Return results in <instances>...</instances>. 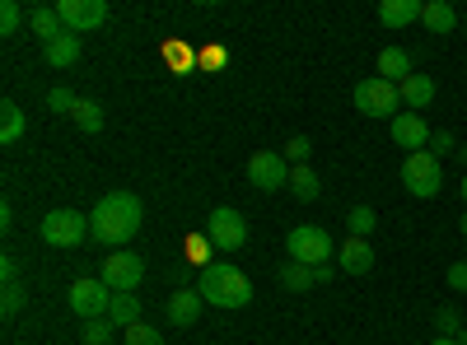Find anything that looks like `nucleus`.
I'll return each instance as SVG.
<instances>
[{
    "label": "nucleus",
    "mask_w": 467,
    "mask_h": 345,
    "mask_svg": "<svg viewBox=\"0 0 467 345\" xmlns=\"http://www.w3.org/2000/svg\"><path fill=\"white\" fill-rule=\"evenodd\" d=\"M140 197L136 191H108V197L94 206L89 224H94V238L108 243V248H122L136 238V228H140Z\"/></svg>",
    "instance_id": "obj_1"
},
{
    "label": "nucleus",
    "mask_w": 467,
    "mask_h": 345,
    "mask_svg": "<svg viewBox=\"0 0 467 345\" xmlns=\"http://www.w3.org/2000/svg\"><path fill=\"white\" fill-rule=\"evenodd\" d=\"M197 289H202L206 303H215V309H244V303L253 299L248 276L239 271V266H229V261H211L202 271V280H197Z\"/></svg>",
    "instance_id": "obj_2"
},
{
    "label": "nucleus",
    "mask_w": 467,
    "mask_h": 345,
    "mask_svg": "<svg viewBox=\"0 0 467 345\" xmlns=\"http://www.w3.org/2000/svg\"><path fill=\"white\" fill-rule=\"evenodd\" d=\"M402 182H407L411 197H420V201L440 197V187H444V164H440V155H431V149H416V155H407V159H402Z\"/></svg>",
    "instance_id": "obj_3"
},
{
    "label": "nucleus",
    "mask_w": 467,
    "mask_h": 345,
    "mask_svg": "<svg viewBox=\"0 0 467 345\" xmlns=\"http://www.w3.org/2000/svg\"><path fill=\"white\" fill-rule=\"evenodd\" d=\"M285 248H290V261H299V266H327V257L337 252L332 248V234H327L323 224H295Z\"/></svg>",
    "instance_id": "obj_4"
},
{
    "label": "nucleus",
    "mask_w": 467,
    "mask_h": 345,
    "mask_svg": "<svg viewBox=\"0 0 467 345\" xmlns=\"http://www.w3.org/2000/svg\"><path fill=\"white\" fill-rule=\"evenodd\" d=\"M37 234H43V243H52V248H75L85 234H94V224L80 210H47L43 224H37Z\"/></svg>",
    "instance_id": "obj_5"
},
{
    "label": "nucleus",
    "mask_w": 467,
    "mask_h": 345,
    "mask_svg": "<svg viewBox=\"0 0 467 345\" xmlns=\"http://www.w3.org/2000/svg\"><path fill=\"white\" fill-rule=\"evenodd\" d=\"M206 234H211V243L215 248H224V252H239L244 243H248V219L234 210V206H215L211 210V219H206Z\"/></svg>",
    "instance_id": "obj_6"
},
{
    "label": "nucleus",
    "mask_w": 467,
    "mask_h": 345,
    "mask_svg": "<svg viewBox=\"0 0 467 345\" xmlns=\"http://www.w3.org/2000/svg\"><path fill=\"white\" fill-rule=\"evenodd\" d=\"M66 299H70V309L80 313L85 322H94V318H108V309H112V289L103 285V280H75L70 289H66Z\"/></svg>",
    "instance_id": "obj_7"
},
{
    "label": "nucleus",
    "mask_w": 467,
    "mask_h": 345,
    "mask_svg": "<svg viewBox=\"0 0 467 345\" xmlns=\"http://www.w3.org/2000/svg\"><path fill=\"white\" fill-rule=\"evenodd\" d=\"M398 85H388V80H360L356 85V107L365 112V117H398Z\"/></svg>",
    "instance_id": "obj_8"
},
{
    "label": "nucleus",
    "mask_w": 467,
    "mask_h": 345,
    "mask_svg": "<svg viewBox=\"0 0 467 345\" xmlns=\"http://www.w3.org/2000/svg\"><path fill=\"white\" fill-rule=\"evenodd\" d=\"M57 15L66 24V33H89L108 24V0H57Z\"/></svg>",
    "instance_id": "obj_9"
},
{
    "label": "nucleus",
    "mask_w": 467,
    "mask_h": 345,
    "mask_svg": "<svg viewBox=\"0 0 467 345\" xmlns=\"http://www.w3.org/2000/svg\"><path fill=\"white\" fill-rule=\"evenodd\" d=\"M248 182L257 191H281L290 187V164L285 155H276V149H257V155L248 159Z\"/></svg>",
    "instance_id": "obj_10"
},
{
    "label": "nucleus",
    "mask_w": 467,
    "mask_h": 345,
    "mask_svg": "<svg viewBox=\"0 0 467 345\" xmlns=\"http://www.w3.org/2000/svg\"><path fill=\"white\" fill-rule=\"evenodd\" d=\"M140 280H145V261H140L136 252H112V257L103 261V285H108L112 294H131Z\"/></svg>",
    "instance_id": "obj_11"
},
{
    "label": "nucleus",
    "mask_w": 467,
    "mask_h": 345,
    "mask_svg": "<svg viewBox=\"0 0 467 345\" xmlns=\"http://www.w3.org/2000/svg\"><path fill=\"white\" fill-rule=\"evenodd\" d=\"M431 136H435V131L420 122V112H398V117H393V140H398L402 149H411V155L431 145Z\"/></svg>",
    "instance_id": "obj_12"
},
{
    "label": "nucleus",
    "mask_w": 467,
    "mask_h": 345,
    "mask_svg": "<svg viewBox=\"0 0 467 345\" xmlns=\"http://www.w3.org/2000/svg\"><path fill=\"white\" fill-rule=\"evenodd\" d=\"M202 309H206L202 289H173L169 294V322H178V327H192L202 318Z\"/></svg>",
    "instance_id": "obj_13"
},
{
    "label": "nucleus",
    "mask_w": 467,
    "mask_h": 345,
    "mask_svg": "<svg viewBox=\"0 0 467 345\" xmlns=\"http://www.w3.org/2000/svg\"><path fill=\"white\" fill-rule=\"evenodd\" d=\"M420 10H425V0H383V5H379V24L383 28H407V24L420 19Z\"/></svg>",
    "instance_id": "obj_14"
},
{
    "label": "nucleus",
    "mask_w": 467,
    "mask_h": 345,
    "mask_svg": "<svg viewBox=\"0 0 467 345\" xmlns=\"http://www.w3.org/2000/svg\"><path fill=\"white\" fill-rule=\"evenodd\" d=\"M337 261H341V271L365 276L369 266H374V248H369V238H346V243H341V252H337Z\"/></svg>",
    "instance_id": "obj_15"
},
{
    "label": "nucleus",
    "mask_w": 467,
    "mask_h": 345,
    "mask_svg": "<svg viewBox=\"0 0 467 345\" xmlns=\"http://www.w3.org/2000/svg\"><path fill=\"white\" fill-rule=\"evenodd\" d=\"M398 98H402L411 112L431 107V103H435V80H431V75H407V80L398 85Z\"/></svg>",
    "instance_id": "obj_16"
},
{
    "label": "nucleus",
    "mask_w": 467,
    "mask_h": 345,
    "mask_svg": "<svg viewBox=\"0 0 467 345\" xmlns=\"http://www.w3.org/2000/svg\"><path fill=\"white\" fill-rule=\"evenodd\" d=\"M28 33H33V37H43V47H47V43H57V37L66 33V24H61L57 5H37V10H28Z\"/></svg>",
    "instance_id": "obj_17"
},
{
    "label": "nucleus",
    "mask_w": 467,
    "mask_h": 345,
    "mask_svg": "<svg viewBox=\"0 0 467 345\" xmlns=\"http://www.w3.org/2000/svg\"><path fill=\"white\" fill-rule=\"evenodd\" d=\"M420 24L431 28L435 37H444V33H453V28H458V10L449 5V0H425V10H420Z\"/></svg>",
    "instance_id": "obj_18"
},
{
    "label": "nucleus",
    "mask_w": 467,
    "mask_h": 345,
    "mask_svg": "<svg viewBox=\"0 0 467 345\" xmlns=\"http://www.w3.org/2000/svg\"><path fill=\"white\" fill-rule=\"evenodd\" d=\"M407 75H411V52H402V47H383L379 52V80L402 85Z\"/></svg>",
    "instance_id": "obj_19"
},
{
    "label": "nucleus",
    "mask_w": 467,
    "mask_h": 345,
    "mask_svg": "<svg viewBox=\"0 0 467 345\" xmlns=\"http://www.w3.org/2000/svg\"><path fill=\"white\" fill-rule=\"evenodd\" d=\"M24 131H28L24 107H19L15 98H5V103H0V145H19V140H24Z\"/></svg>",
    "instance_id": "obj_20"
},
{
    "label": "nucleus",
    "mask_w": 467,
    "mask_h": 345,
    "mask_svg": "<svg viewBox=\"0 0 467 345\" xmlns=\"http://www.w3.org/2000/svg\"><path fill=\"white\" fill-rule=\"evenodd\" d=\"M43 56H47V66H57V70L75 66V61H80V37H75V33H61L57 43L43 47Z\"/></svg>",
    "instance_id": "obj_21"
},
{
    "label": "nucleus",
    "mask_w": 467,
    "mask_h": 345,
    "mask_svg": "<svg viewBox=\"0 0 467 345\" xmlns=\"http://www.w3.org/2000/svg\"><path fill=\"white\" fill-rule=\"evenodd\" d=\"M108 322L112 327H136L140 322V299L136 294H112V309H108Z\"/></svg>",
    "instance_id": "obj_22"
},
{
    "label": "nucleus",
    "mask_w": 467,
    "mask_h": 345,
    "mask_svg": "<svg viewBox=\"0 0 467 345\" xmlns=\"http://www.w3.org/2000/svg\"><path fill=\"white\" fill-rule=\"evenodd\" d=\"M318 187H323V182H318V173L308 168V164H295V168H290V191H295L299 201H314Z\"/></svg>",
    "instance_id": "obj_23"
},
{
    "label": "nucleus",
    "mask_w": 467,
    "mask_h": 345,
    "mask_svg": "<svg viewBox=\"0 0 467 345\" xmlns=\"http://www.w3.org/2000/svg\"><path fill=\"white\" fill-rule=\"evenodd\" d=\"M70 122L80 127V131H89V136H99L103 131V107L89 103V98H80V103H75V112H70Z\"/></svg>",
    "instance_id": "obj_24"
},
{
    "label": "nucleus",
    "mask_w": 467,
    "mask_h": 345,
    "mask_svg": "<svg viewBox=\"0 0 467 345\" xmlns=\"http://www.w3.org/2000/svg\"><path fill=\"white\" fill-rule=\"evenodd\" d=\"M281 285L304 294V289H314V266H299V261H285L281 266Z\"/></svg>",
    "instance_id": "obj_25"
},
{
    "label": "nucleus",
    "mask_w": 467,
    "mask_h": 345,
    "mask_svg": "<svg viewBox=\"0 0 467 345\" xmlns=\"http://www.w3.org/2000/svg\"><path fill=\"white\" fill-rule=\"evenodd\" d=\"M374 210L369 206H350V215H346V228H350V238H369L374 234Z\"/></svg>",
    "instance_id": "obj_26"
},
{
    "label": "nucleus",
    "mask_w": 467,
    "mask_h": 345,
    "mask_svg": "<svg viewBox=\"0 0 467 345\" xmlns=\"http://www.w3.org/2000/svg\"><path fill=\"white\" fill-rule=\"evenodd\" d=\"M24 24V10L15 5V0H0V37H15Z\"/></svg>",
    "instance_id": "obj_27"
},
{
    "label": "nucleus",
    "mask_w": 467,
    "mask_h": 345,
    "mask_svg": "<svg viewBox=\"0 0 467 345\" xmlns=\"http://www.w3.org/2000/svg\"><path fill=\"white\" fill-rule=\"evenodd\" d=\"M80 340H85V345H108V340H112V322H108V318H94V322H85Z\"/></svg>",
    "instance_id": "obj_28"
},
{
    "label": "nucleus",
    "mask_w": 467,
    "mask_h": 345,
    "mask_svg": "<svg viewBox=\"0 0 467 345\" xmlns=\"http://www.w3.org/2000/svg\"><path fill=\"white\" fill-rule=\"evenodd\" d=\"M122 336H127V345H164V336L154 331L150 322H136V327H127Z\"/></svg>",
    "instance_id": "obj_29"
},
{
    "label": "nucleus",
    "mask_w": 467,
    "mask_h": 345,
    "mask_svg": "<svg viewBox=\"0 0 467 345\" xmlns=\"http://www.w3.org/2000/svg\"><path fill=\"white\" fill-rule=\"evenodd\" d=\"M24 309V285L15 280V285H5V294H0V313H5V318H15Z\"/></svg>",
    "instance_id": "obj_30"
},
{
    "label": "nucleus",
    "mask_w": 467,
    "mask_h": 345,
    "mask_svg": "<svg viewBox=\"0 0 467 345\" xmlns=\"http://www.w3.org/2000/svg\"><path fill=\"white\" fill-rule=\"evenodd\" d=\"M435 327H440V336H458V331H462V318H458V309H449V303H444V309L435 313Z\"/></svg>",
    "instance_id": "obj_31"
},
{
    "label": "nucleus",
    "mask_w": 467,
    "mask_h": 345,
    "mask_svg": "<svg viewBox=\"0 0 467 345\" xmlns=\"http://www.w3.org/2000/svg\"><path fill=\"white\" fill-rule=\"evenodd\" d=\"M75 103H80V98H75L70 89H52V94H47V107H52V112H75Z\"/></svg>",
    "instance_id": "obj_32"
},
{
    "label": "nucleus",
    "mask_w": 467,
    "mask_h": 345,
    "mask_svg": "<svg viewBox=\"0 0 467 345\" xmlns=\"http://www.w3.org/2000/svg\"><path fill=\"white\" fill-rule=\"evenodd\" d=\"M285 149H290V155H285V164H290V159H295V164H304L308 155H314V145H308V136H295Z\"/></svg>",
    "instance_id": "obj_33"
},
{
    "label": "nucleus",
    "mask_w": 467,
    "mask_h": 345,
    "mask_svg": "<svg viewBox=\"0 0 467 345\" xmlns=\"http://www.w3.org/2000/svg\"><path fill=\"white\" fill-rule=\"evenodd\" d=\"M449 289L467 294V261H453V266H449Z\"/></svg>",
    "instance_id": "obj_34"
},
{
    "label": "nucleus",
    "mask_w": 467,
    "mask_h": 345,
    "mask_svg": "<svg viewBox=\"0 0 467 345\" xmlns=\"http://www.w3.org/2000/svg\"><path fill=\"white\" fill-rule=\"evenodd\" d=\"M435 149H440V155L458 149V145H453V131H435V136H431V155H435Z\"/></svg>",
    "instance_id": "obj_35"
},
{
    "label": "nucleus",
    "mask_w": 467,
    "mask_h": 345,
    "mask_svg": "<svg viewBox=\"0 0 467 345\" xmlns=\"http://www.w3.org/2000/svg\"><path fill=\"white\" fill-rule=\"evenodd\" d=\"M0 276H5V285H15L19 280V261L15 257H0Z\"/></svg>",
    "instance_id": "obj_36"
},
{
    "label": "nucleus",
    "mask_w": 467,
    "mask_h": 345,
    "mask_svg": "<svg viewBox=\"0 0 467 345\" xmlns=\"http://www.w3.org/2000/svg\"><path fill=\"white\" fill-rule=\"evenodd\" d=\"M332 280V266H314V285H327Z\"/></svg>",
    "instance_id": "obj_37"
},
{
    "label": "nucleus",
    "mask_w": 467,
    "mask_h": 345,
    "mask_svg": "<svg viewBox=\"0 0 467 345\" xmlns=\"http://www.w3.org/2000/svg\"><path fill=\"white\" fill-rule=\"evenodd\" d=\"M431 345H458V340H453V336H435Z\"/></svg>",
    "instance_id": "obj_38"
},
{
    "label": "nucleus",
    "mask_w": 467,
    "mask_h": 345,
    "mask_svg": "<svg viewBox=\"0 0 467 345\" xmlns=\"http://www.w3.org/2000/svg\"><path fill=\"white\" fill-rule=\"evenodd\" d=\"M453 340H458V345H467V327H462V331H458V336H453Z\"/></svg>",
    "instance_id": "obj_39"
},
{
    "label": "nucleus",
    "mask_w": 467,
    "mask_h": 345,
    "mask_svg": "<svg viewBox=\"0 0 467 345\" xmlns=\"http://www.w3.org/2000/svg\"><path fill=\"white\" fill-rule=\"evenodd\" d=\"M458 224H462V238H467V215H462V219H458Z\"/></svg>",
    "instance_id": "obj_40"
},
{
    "label": "nucleus",
    "mask_w": 467,
    "mask_h": 345,
    "mask_svg": "<svg viewBox=\"0 0 467 345\" xmlns=\"http://www.w3.org/2000/svg\"><path fill=\"white\" fill-rule=\"evenodd\" d=\"M462 201H467V178H462Z\"/></svg>",
    "instance_id": "obj_41"
}]
</instances>
